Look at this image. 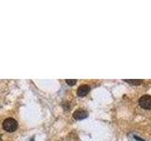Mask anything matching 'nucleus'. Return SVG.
I'll return each mask as SVG.
<instances>
[{
    "label": "nucleus",
    "mask_w": 151,
    "mask_h": 141,
    "mask_svg": "<svg viewBox=\"0 0 151 141\" xmlns=\"http://www.w3.org/2000/svg\"><path fill=\"white\" fill-rule=\"evenodd\" d=\"M30 141H34V140H33V139H31V140H30Z\"/></svg>",
    "instance_id": "0eeeda50"
},
{
    "label": "nucleus",
    "mask_w": 151,
    "mask_h": 141,
    "mask_svg": "<svg viewBox=\"0 0 151 141\" xmlns=\"http://www.w3.org/2000/svg\"><path fill=\"white\" fill-rule=\"evenodd\" d=\"M3 129L5 131L9 132V133H12L18 128V122L12 118H8L6 119L2 123Z\"/></svg>",
    "instance_id": "f257e3e1"
},
{
    "label": "nucleus",
    "mask_w": 151,
    "mask_h": 141,
    "mask_svg": "<svg viewBox=\"0 0 151 141\" xmlns=\"http://www.w3.org/2000/svg\"><path fill=\"white\" fill-rule=\"evenodd\" d=\"M0 139H1V137H0Z\"/></svg>",
    "instance_id": "6e6552de"
},
{
    "label": "nucleus",
    "mask_w": 151,
    "mask_h": 141,
    "mask_svg": "<svg viewBox=\"0 0 151 141\" xmlns=\"http://www.w3.org/2000/svg\"><path fill=\"white\" fill-rule=\"evenodd\" d=\"M125 81L132 85H140L141 83H143V80H141V79H138V80H136V79H133V80L132 79H125Z\"/></svg>",
    "instance_id": "39448f33"
},
{
    "label": "nucleus",
    "mask_w": 151,
    "mask_h": 141,
    "mask_svg": "<svg viewBox=\"0 0 151 141\" xmlns=\"http://www.w3.org/2000/svg\"><path fill=\"white\" fill-rule=\"evenodd\" d=\"M90 90H91V88L89 85H81L80 87L78 88V90H76V93H78L79 97H83L89 93Z\"/></svg>",
    "instance_id": "20e7f679"
},
{
    "label": "nucleus",
    "mask_w": 151,
    "mask_h": 141,
    "mask_svg": "<svg viewBox=\"0 0 151 141\" xmlns=\"http://www.w3.org/2000/svg\"><path fill=\"white\" fill-rule=\"evenodd\" d=\"M66 84L69 85V86H74L76 83V79H66Z\"/></svg>",
    "instance_id": "423d86ee"
},
{
    "label": "nucleus",
    "mask_w": 151,
    "mask_h": 141,
    "mask_svg": "<svg viewBox=\"0 0 151 141\" xmlns=\"http://www.w3.org/2000/svg\"><path fill=\"white\" fill-rule=\"evenodd\" d=\"M73 117L75 119H78V121H79V119H83L88 117V112L85 111V110H83V109H78L73 113Z\"/></svg>",
    "instance_id": "7ed1b4c3"
},
{
    "label": "nucleus",
    "mask_w": 151,
    "mask_h": 141,
    "mask_svg": "<svg viewBox=\"0 0 151 141\" xmlns=\"http://www.w3.org/2000/svg\"><path fill=\"white\" fill-rule=\"evenodd\" d=\"M139 105L142 108L151 110V96L150 95H144L139 99Z\"/></svg>",
    "instance_id": "f03ea898"
}]
</instances>
